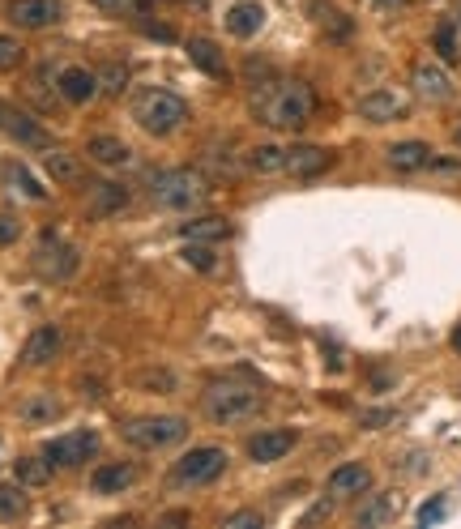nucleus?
<instances>
[{"mask_svg": "<svg viewBox=\"0 0 461 529\" xmlns=\"http://www.w3.org/2000/svg\"><path fill=\"white\" fill-rule=\"evenodd\" d=\"M240 525H265L261 512H235V517H227V529H240Z\"/></svg>", "mask_w": 461, "mask_h": 529, "instance_id": "58836bf2", "label": "nucleus"}, {"mask_svg": "<svg viewBox=\"0 0 461 529\" xmlns=\"http://www.w3.org/2000/svg\"><path fill=\"white\" fill-rule=\"evenodd\" d=\"M329 163H333V154L321 150V146H295V150H286V175H299V180H312V175L329 171Z\"/></svg>", "mask_w": 461, "mask_h": 529, "instance_id": "f3484780", "label": "nucleus"}, {"mask_svg": "<svg viewBox=\"0 0 461 529\" xmlns=\"http://www.w3.org/2000/svg\"><path fill=\"white\" fill-rule=\"evenodd\" d=\"M22 512H26L22 483H0V521H18Z\"/></svg>", "mask_w": 461, "mask_h": 529, "instance_id": "c756f323", "label": "nucleus"}, {"mask_svg": "<svg viewBox=\"0 0 461 529\" xmlns=\"http://www.w3.org/2000/svg\"><path fill=\"white\" fill-rule=\"evenodd\" d=\"M252 111L257 120L269 124V128H282V133H299L312 111H316V90L308 82H269L265 90L252 94Z\"/></svg>", "mask_w": 461, "mask_h": 529, "instance_id": "f257e3e1", "label": "nucleus"}, {"mask_svg": "<svg viewBox=\"0 0 461 529\" xmlns=\"http://www.w3.org/2000/svg\"><path fill=\"white\" fill-rule=\"evenodd\" d=\"M180 235L188 239V244H218V239H227V235H231V222H227V218H218V214H205V218L184 222Z\"/></svg>", "mask_w": 461, "mask_h": 529, "instance_id": "4be33fe9", "label": "nucleus"}, {"mask_svg": "<svg viewBox=\"0 0 461 529\" xmlns=\"http://www.w3.org/2000/svg\"><path fill=\"white\" fill-rule=\"evenodd\" d=\"M389 517H393V500L389 495H376V500L359 512V525H385Z\"/></svg>", "mask_w": 461, "mask_h": 529, "instance_id": "2f4dec72", "label": "nucleus"}, {"mask_svg": "<svg viewBox=\"0 0 461 529\" xmlns=\"http://www.w3.org/2000/svg\"><path fill=\"white\" fill-rule=\"evenodd\" d=\"M133 384H146V389H176V376H171V372H163V367H154V372H137L133 376Z\"/></svg>", "mask_w": 461, "mask_h": 529, "instance_id": "f704fd0d", "label": "nucleus"}, {"mask_svg": "<svg viewBox=\"0 0 461 529\" xmlns=\"http://www.w3.org/2000/svg\"><path fill=\"white\" fill-rule=\"evenodd\" d=\"M453 350H461V329H457V333H453Z\"/></svg>", "mask_w": 461, "mask_h": 529, "instance_id": "a19ab883", "label": "nucleus"}, {"mask_svg": "<svg viewBox=\"0 0 461 529\" xmlns=\"http://www.w3.org/2000/svg\"><path fill=\"white\" fill-rule=\"evenodd\" d=\"M124 205H129V188H120V184H111V180L94 184V197H90V214L94 218H107V214L124 210Z\"/></svg>", "mask_w": 461, "mask_h": 529, "instance_id": "393cba45", "label": "nucleus"}, {"mask_svg": "<svg viewBox=\"0 0 461 529\" xmlns=\"http://www.w3.org/2000/svg\"><path fill=\"white\" fill-rule=\"evenodd\" d=\"M94 453H99V436L94 431H65V436H56V440H47L43 444V457L52 461V466L60 470H73V466H82V461H90Z\"/></svg>", "mask_w": 461, "mask_h": 529, "instance_id": "6e6552de", "label": "nucleus"}, {"mask_svg": "<svg viewBox=\"0 0 461 529\" xmlns=\"http://www.w3.org/2000/svg\"><path fill=\"white\" fill-rule=\"evenodd\" d=\"M385 158L393 171H419L432 163V146H427V141H397V146H389Z\"/></svg>", "mask_w": 461, "mask_h": 529, "instance_id": "412c9836", "label": "nucleus"}, {"mask_svg": "<svg viewBox=\"0 0 461 529\" xmlns=\"http://www.w3.org/2000/svg\"><path fill=\"white\" fill-rule=\"evenodd\" d=\"M60 0H13L9 5V22L22 30H47L60 22Z\"/></svg>", "mask_w": 461, "mask_h": 529, "instance_id": "9d476101", "label": "nucleus"}, {"mask_svg": "<svg viewBox=\"0 0 461 529\" xmlns=\"http://www.w3.org/2000/svg\"><path fill=\"white\" fill-rule=\"evenodd\" d=\"M18 231H22L18 222H13L9 214H0V244H13V239H18Z\"/></svg>", "mask_w": 461, "mask_h": 529, "instance_id": "ea45409f", "label": "nucleus"}, {"mask_svg": "<svg viewBox=\"0 0 461 529\" xmlns=\"http://www.w3.org/2000/svg\"><path fill=\"white\" fill-rule=\"evenodd\" d=\"M261 26H265V9H261V5H252V0H244V5H231V9H227V30H231L235 39H252Z\"/></svg>", "mask_w": 461, "mask_h": 529, "instance_id": "b1692460", "label": "nucleus"}, {"mask_svg": "<svg viewBox=\"0 0 461 529\" xmlns=\"http://www.w3.org/2000/svg\"><path fill=\"white\" fill-rule=\"evenodd\" d=\"M415 94H419V99H427V103L453 99V77H449V69H440V64H432V60L415 64Z\"/></svg>", "mask_w": 461, "mask_h": 529, "instance_id": "f8f14e48", "label": "nucleus"}, {"mask_svg": "<svg viewBox=\"0 0 461 529\" xmlns=\"http://www.w3.org/2000/svg\"><path fill=\"white\" fill-rule=\"evenodd\" d=\"M444 512H449V504H444V500H432V504H423V508H419V521H423V525H432V521L444 517Z\"/></svg>", "mask_w": 461, "mask_h": 529, "instance_id": "4c0bfd02", "label": "nucleus"}, {"mask_svg": "<svg viewBox=\"0 0 461 529\" xmlns=\"http://www.w3.org/2000/svg\"><path fill=\"white\" fill-rule=\"evenodd\" d=\"M359 111H363V120H376V124L402 120V116H406V94H397V90H389V86H380V90H372L368 99L359 103Z\"/></svg>", "mask_w": 461, "mask_h": 529, "instance_id": "dca6fc26", "label": "nucleus"}, {"mask_svg": "<svg viewBox=\"0 0 461 529\" xmlns=\"http://www.w3.org/2000/svg\"><path fill=\"white\" fill-rule=\"evenodd\" d=\"M0 133H9L18 146H30V150H47V146H52V137H47L43 128L26 116V111L9 107V103H0Z\"/></svg>", "mask_w": 461, "mask_h": 529, "instance_id": "1a4fd4ad", "label": "nucleus"}, {"mask_svg": "<svg viewBox=\"0 0 461 529\" xmlns=\"http://www.w3.org/2000/svg\"><path fill=\"white\" fill-rule=\"evenodd\" d=\"M248 167L257 175H278V171H286V150L282 146H252Z\"/></svg>", "mask_w": 461, "mask_h": 529, "instance_id": "cd10ccee", "label": "nucleus"}, {"mask_svg": "<svg viewBox=\"0 0 461 529\" xmlns=\"http://www.w3.org/2000/svg\"><path fill=\"white\" fill-rule=\"evenodd\" d=\"M133 120L141 133L150 137H171L176 128H184L188 120V103L180 99V94H171L163 86H146L133 94Z\"/></svg>", "mask_w": 461, "mask_h": 529, "instance_id": "7ed1b4c3", "label": "nucleus"}, {"mask_svg": "<svg viewBox=\"0 0 461 529\" xmlns=\"http://www.w3.org/2000/svg\"><path fill=\"white\" fill-rule=\"evenodd\" d=\"M291 448H295V431L274 427V431H257V436L248 440V457L257 461V466H269V461H282Z\"/></svg>", "mask_w": 461, "mask_h": 529, "instance_id": "ddd939ff", "label": "nucleus"}, {"mask_svg": "<svg viewBox=\"0 0 461 529\" xmlns=\"http://www.w3.org/2000/svg\"><path fill=\"white\" fill-rule=\"evenodd\" d=\"M60 346H65V333H60V325H39L26 338V346H22V363L26 367H47L60 355Z\"/></svg>", "mask_w": 461, "mask_h": 529, "instance_id": "9b49d317", "label": "nucleus"}, {"mask_svg": "<svg viewBox=\"0 0 461 529\" xmlns=\"http://www.w3.org/2000/svg\"><path fill=\"white\" fill-rule=\"evenodd\" d=\"M120 436L133 448H146V453H163V448H176L188 436V423L180 414H150V419H124Z\"/></svg>", "mask_w": 461, "mask_h": 529, "instance_id": "39448f33", "label": "nucleus"}, {"mask_svg": "<svg viewBox=\"0 0 461 529\" xmlns=\"http://www.w3.org/2000/svg\"><path fill=\"white\" fill-rule=\"evenodd\" d=\"M261 402H265V397L252 389V384H240V380H214L210 389L201 393L205 419L218 423V427H235V423L252 419V414L261 410Z\"/></svg>", "mask_w": 461, "mask_h": 529, "instance_id": "20e7f679", "label": "nucleus"}, {"mask_svg": "<svg viewBox=\"0 0 461 529\" xmlns=\"http://www.w3.org/2000/svg\"><path fill=\"white\" fill-rule=\"evenodd\" d=\"M227 448H218V444H197V448H188V453L176 461V470H171V478H176L180 487H210L218 483L222 474H227Z\"/></svg>", "mask_w": 461, "mask_h": 529, "instance_id": "423d86ee", "label": "nucleus"}, {"mask_svg": "<svg viewBox=\"0 0 461 529\" xmlns=\"http://www.w3.org/2000/svg\"><path fill=\"white\" fill-rule=\"evenodd\" d=\"M86 158H90V163H99V167H107V171H120V167L133 163V150L124 146L120 137H90L86 141Z\"/></svg>", "mask_w": 461, "mask_h": 529, "instance_id": "a211bd4d", "label": "nucleus"}, {"mask_svg": "<svg viewBox=\"0 0 461 529\" xmlns=\"http://www.w3.org/2000/svg\"><path fill=\"white\" fill-rule=\"evenodd\" d=\"M205 197H210V184H205V175L193 167H167V171L150 175V201L158 210L184 214V210H197Z\"/></svg>", "mask_w": 461, "mask_h": 529, "instance_id": "f03ea898", "label": "nucleus"}, {"mask_svg": "<svg viewBox=\"0 0 461 529\" xmlns=\"http://www.w3.org/2000/svg\"><path fill=\"white\" fill-rule=\"evenodd\" d=\"M453 141H457V150H461V128H457V133H453Z\"/></svg>", "mask_w": 461, "mask_h": 529, "instance_id": "79ce46f5", "label": "nucleus"}, {"mask_svg": "<svg viewBox=\"0 0 461 529\" xmlns=\"http://www.w3.org/2000/svg\"><path fill=\"white\" fill-rule=\"evenodd\" d=\"M124 86H129V69H124V64H107V69L99 73V90L103 94H120Z\"/></svg>", "mask_w": 461, "mask_h": 529, "instance_id": "473e14b6", "label": "nucleus"}, {"mask_svg": "<svg viewBox=\"0 0 461 529\" xmlns=\"http://www.w3.org/2000/svg\"><path fill=\"white\" fill-rule=\"evenodd\" d=\"M188 60H193L205 77H227V60H222V47L214 39H188Z\"/></svg>", "mask_w": 461, "mask_h": 529, "instance_id": "5701e85b", "label": "nucleus"}, {"mask_svg": "<svg viewBox=\"0 0 461 529\" xmlns=\"http://www.w3.org/2000/svg\"><path fill=\"white\" fill-rule=\"evenodd\" d=\"M133 483H137V466H129V461H107L90 478L94 495H116V491H129Z\"/></svg>", "mask_w": 461, "mask_h": 529, "instance_id": "6ab92c4d", "label": "nucleus"}, {"mask_svg": "<svg viewBox=\"0 0 461 529\" xmlns=\"http://www.w3.org/2000/svg\"><path fill=\"white\" fill-rule=\"evenodd\" d=\"M22 414H26L30 423H39V419H52V414H60V406L56 402H30Z\"/></svg>", "mask_w": 461, "mask_h": 529, "instance_id": "e433bc0d", "label": "nucleus"}, {"mask_svg": "<svg viewBox=\"0 0 461 529\" xmlns=\"http://www.w3.org/2000/svg\"><path fill=\"white\" fill-rule=\"evenodd\" d=\"M26 60V47L13 39V35H0V73H9V69H18V64Z\"/></svg>", "mask_w": 461, "mask_h": 529, "instance_id": "7c9ffc66", "label": "nucleus"}, {"mask_svg": "<svg viewBox=\"0 0 461 529\" xmlns=\"http://www.w3.org/2000/svg\"><path fill=\"white\" fill-rule=\"evenodd\" d=\"M329 495L333 500H351V495H363L372 487V470L368 466H359V461H346V466H338L329 474Z\"/></svg>", "mask_w": 461, "mask_h": 529, "instance_id": "2eb2a0df", "label": "nucleus"}, {"mask_svg": "<svg viewBox=\"0 0 461 529\" xmlns=\"http://www.w3.org/2000/svg\"><path fill=\"white\" fill-rule=\"evenodd\" d=\"M94 9H103L107 18H133V22H146L150 18V0H94Z\"/></svg>", "mask_w": 461, "mask_h": 529, "instance_id": "c85d7f7f", "label": "nucleus"}, {"mask_svg": "<svg viewBox=\"0 0 461 529\" xmlns=\"http://www.w3.org/2000/svg\"><path fill=\"white\" fill-rule=\"evenodd\" d=\"M43 167H47V175H52V180H60V184H77V180H82V163H77L73 154H65V150H52V146H47V150H43Z\"/></svg>", "mask_w": 461, "mask_h": 529, "instance_id": "a878e982", "label": "nucleus"}, {"mask_svg": "<svg viewBox=\"0 0 461 529\" xmlns=\"http://www.w3.org/2000/svg\"><path fill=\"white\" fill-rule=\"evenodd\" d=\"M0 180H5L13 192H22L26 201H47V188L39 184V175L30 171L26 163H18V158H13V163H5L0 167Z\"/></svg>", "mask_w": 461, "mask_h": 529, "instance_id": "aec40b11", "label": "nucleus"}, {"mask_svg": "<svg viewBox=\"0 0 461 529\" xmlns=\"http://www.w3.org/2000/svg\"><path fill=\"white\" fill-rule=\"evenodd\" d=\"M436 47L444 60H457V39H453V26H440L436 30Z\"/></svg>", "mask_w": 461, "mask_h": 529, "instance_id": "c9c22d12", "label": "nucleus"}, {"mask_svg": "<svg viewBox=\"0 0 461 529\" xmlns=\"http://www.w3.org/2000/svg\"><path fill=\"white\" fill-rule=\"evenodd\" d=\"M52 461H47V457H18V461H13V474H18V483L22 487H47V483H52Z\"/></svg>", "mask_w": 461, "mask_h": 529, "instance_id": "bb28decb", "label": "nucleus"}, {"mask_svg": "<svg viewBox=\"0 0 461 529\" xmlns=\"http://www.w3.org/2000/svg\"><path fill=\"white\" fill-rule=\"evenodd\" d=\"M30 265H35V274L47 278V282H65V278L77 274V248L69 244V239H60L56 231H43Z\"/></svg>", "mask_w": 461, "mask_h": 529, "instance_id": "0eeeda50", "label": "nucleus"}, {"mask_svg": "<svg viewBox=\"0 0 461 529\" xmlns=\"http://www.w3.org/2000/svg\"><path fill=\"white\" fill-rule=\"evenodd\" d=\"M56 90H60V99L65 103H90L94 90H99V73L82 69V64H69V69H60Z\"/></svg>", "mask_w": 461, "mask_h": 529, "instance_id": "4468645a", "label": "nucleus"}, {"mask_svg": "<svg viewBox=\"0 0 461 529\" xmlns=\"http://www.w3.org/2000/svg\"><path fill=\"white\" fill-rule=\"evenodd\" d=\"M184 261L193 265V269H201V274H210V269L218 265V261H214V252L205 248V244H188V248H184Z\"/></svg>", "mask_w": 461, "mask_h": 529, "instance_id": "72a5a7b5", "label": "nucleus"}]
</instances>
